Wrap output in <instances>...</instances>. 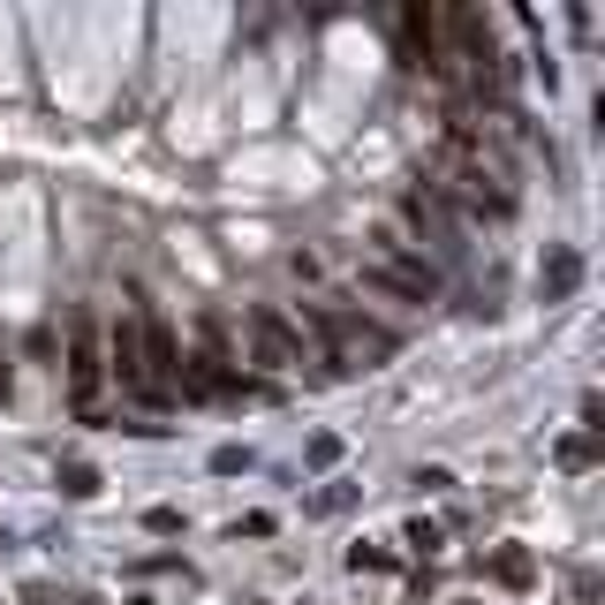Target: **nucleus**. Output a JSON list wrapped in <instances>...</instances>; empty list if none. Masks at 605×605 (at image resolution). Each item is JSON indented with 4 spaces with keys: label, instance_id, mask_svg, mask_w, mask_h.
<instances>
[{
    "label": "nucleus",
    "instance_id": "f257e3e1",
    "mask_svg": "<svg viewBox=\"0 0 605 605\" xmlns=\"http://www.w3.org/2000/svg\"><path fill=\"white\" fill-rule=\"evenodd\" d=\"M99 371H106V363H99V348H91V326H76V341H69V379H76V393H99Z\"/></svg>",
    "mask_w": 605,
    "mask_h": 605
},
{
    "label": "nucleus",
    "instance_id": "f03ea898",
    "mask_svg": "<svg viewBox=\"0 0 605 605\" xmlns=\"http://www.w3.org/2000/svg\"><path fill=\"white\" fill-rule=\"evenodd\" d=\"M575 280H583V258H575V250H553V265H545V296H567Z\"/></svg>",
    "mask_w": 605,
    "mask_h": 605
},
{
    "label": "nucleus",
    "instance_id": "7ed1b4c3",
    "mask_svg": "<svg viewBox=\"0 0 605 605\" xmlns=\"http://www.w3.org/2000/svg\"><path fill=\"white\" fill-rule=\"evenodd\" d=\"M61 484H69V492H76V500H91V492H99V476H91L84 462H69V470H61Z\"/></svg>",
    "mask_w": 605,
    "mask_h": 605
},
{
    "label": "nucleus",
    "instance_id": "20e7f679",
    "mask_svg": "<svg viewBox=\"0 0 605 605\" xmlns=\"http://www.w3.org/2000/svg\"><path fill=\"white\" fill-rule=\"evenodd\" d=\"M492 575H500V583H530V561H522V553H500Z\"/></svg>",
    "mask_w": 605,
    "mask_h": 605
}]
</instances>
